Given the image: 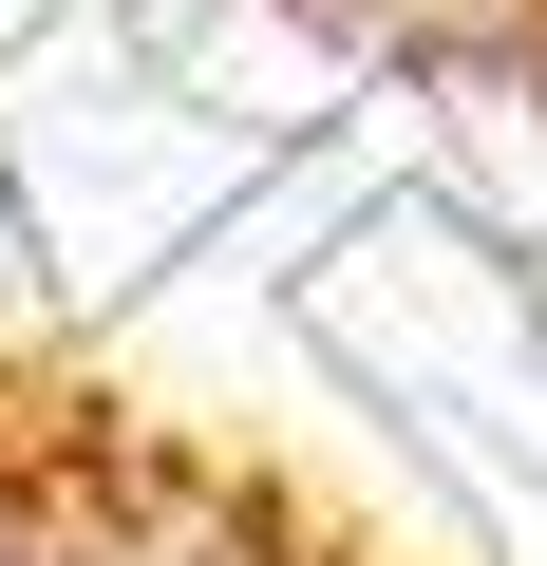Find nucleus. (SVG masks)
Returning <instances> with one entry per match:
<instances>
[{"mask_svg": "<svg viewBox=\"0 0 547 566\" xmlns=\"http://www.w3.org/2000/svg\"><path fill=\"white\" fill-rule=\"evenodd\" d=\"M340 39H378L397 76L472 95V114H528L547 133V0H322Z\"/></svg>", "mask_w": 547, "mask_h": 566, "instance_id": "obj_1", "label": "nucleus"}]
</instances>
